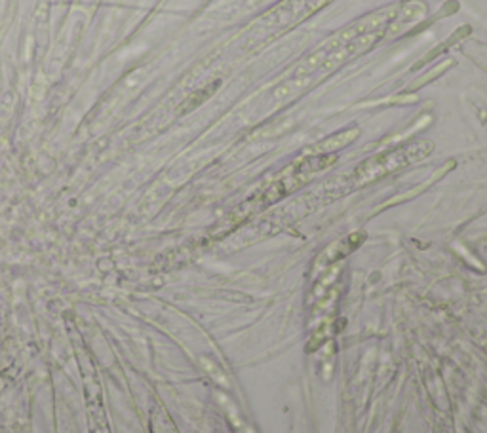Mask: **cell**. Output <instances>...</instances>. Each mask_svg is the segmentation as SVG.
Listing matches in <instances>:
<instances>
[{
	"label": "cell",
	"instance_id": "6da1fadb",
	"mask_svg": "<svg viewBox=\"0 0 487 433\" xmlns=\"http://www.w3.org/2000/svg\"><path fill=\"white\" fill-rule=\"evenodd\" d=\"M424 14L426 6L423 2H400L354 21L303 59L293 69L290 78L276 87L274 95L276 99L301 95L310 87V84H318L356 55L370 52L381 42L396 36L402 33V27L417 21Z\"/></svg>",
	"mask_w": 487,
	"mask_h": 433
},
{
	"label": "cell",
	"instance_id": "7a4b0ae2",
	"mask_svg": "<svg viewBox=\"0 0 487 433\" xmlns=\"http://www.w3.org/2000/svg\"><path fill=\"white\" fill-rule=\"evenodd\" d=\"M330 2L333 0H282L248 27L244 35V42H246V46L253 48L273 41L320 12Z\"/></svg>",
	"mask_w": 487,
	"mask_h": 433
},
{
	"label": "cell",
	"instance_id": "3957f363",
	"mask_svg": "<svg viewBox=\"0 0 487 433\" xmlns=\"http://www.w3.org/2000/svg\"><path fill=\"white\" fill-rule=\"evenodd\" d=\"M434 151V143L432 141H413V143L402 144L390 151H383L375 154V156L367 158L362 162L358 168L354 169V173L348 177L350 188H360L387 177L390 173H396L404 168H409L413 164L423 162L424 158L430 156V152Z\"/></svg>",
	"mask_w": 487,
	"mask_h": 433
},
{
	"label": "cell",
	"instance_id": "277c9868",
	"mask_svg": "<svg viewBox=\"0 0 487 433\" xmlns=\"http://www.w3.org/2000/svg\"><path fill=\"white\" fill-rule=\"evenodd\" d=\"M360 135L358 127H348L339 133H333L331 137L322 139L320 143L308 149V154H335L337 151H341L348 144H352Z\"/></svg>",
	"mask_w": 487,
	"mask_h": 433
},
{
	"label": "cell",
	"instance_id": "5b68a950",
	"mask_svg": "<svg viewBox=\"0 0 487 433\" xmlns=\"http://www.w3.org/2000/svg\"><path fill=\"white\" fill-rule=\"evenodd\" d=\"M364 237H365L364 232H354V234H350L347 240L333 243V245L325 251V255L320 260L325 259L328 260V264H330V262H333V260L341 259V257H345V255H348V253H352L354 249L358 247L360 243L364 242Z\"/></svg>",
	"mask_w": 487,
	"mask_h": 433
},
{
	"label": "cell",
	"instance_id": "8992f818",
	"mask_svg": "<svg viewBox=\"0 0 487 433\" xmlns=\"http://www.w3.org/2000/svg\"><path fill=\"white\" fill-rule=\"evenodd\" d=\"M221 86V80H215V82H211L209 86H206V87H202V90H198V92H194V93H191L189 97L181 103V107H179V110H177V114H189L191 110H194V109H198L200 105L202 103H206L211 95L215 93V90Z\"/></svg>",
	"mask_w": 487,
	"mask_h": 433
},
{
	"label": "cell",
	"instance_id": "52a82bcc",
	"mask_svg": "<svg viewBox=\"0 0 487 433\" xmlns=\"http://www.w3.org/2000/svg\"><path fill=\"white\" fill-rule=\"evenodd\" d=\"M219 403L223 407V410H225V415L229 416L232 427L236 429V433H253L251 426L240 416V410H238V407L232 403L231 399L226 397V395H219Z\"/></svg>",
	"mask_w": 487,
	"mask_h": 433
},
{
	"label": "cell",
	"instance_id": "ba28073f",
	"mask_svg": "<svg viewBox=\"0 0 487 433\" xmlns=\"http://www.w3.org/2000/svg\"><path fill=\"white\" fill-rule=\"evenodd\" d=\"M200 361H202V367L206 369V373L209 375V378H214L215 384H219V386H223L225 390H229V387H231V380L226 378V375L223 373V369H221L219 365L215 363V361H211L209 358H202Z\"/></svg>",
	"mask_w": 487,
	"mask_h": 433
},
{
	"label": "cell",
	"instance_id": "9c48e42d",
	"mask_svg": "<svg viewBox=\"0 0 487 433\" xmlns=\"http://www.w3.org/2000/svg\"><path fill=\"white\" fill-rule=\"evenodd\" d=\"M468 33H470V27H461V29H459L457 33H455V35H451V38H447L446 42H441V46H438V48H436V50H432V52H430V53H426V55H424V58H423V61L415 65L413 69H419V67H423V65L426 63V61H430V58H436V55L444 52V50H446L447 46H451L453 42H457V41H461V38H464V36L468 35Z\"/></svg>",
	"mask_w": 487,
	"mask_h": 433
},
{
	"label": "cell",
	"instance_id": "30bf717a",
	"mask_svg": "<svg viewBox=\"0 0 487 433\" xmlns=\"http://www.w3.org/2000/svg\"><path fill=\"white\" fill-rule=\"evenodd\" d=\"M451 65H453V61H449V59H447V61H444V63H441V65H438V67H436L434 70H430V73H426V76H423V78H417V80H415V82H412V84L407 86L406 92H413V90H417V87H423L424 84H429V82L432 80V78H436V76L441 75L444 70L449 69Z\"/></svg>",
	"mask_w": 487,
	"mask_h": 433
},
{
	"label": "cell",
	"instance_id": "8fae6325",
	"mask_svg": "<svg viewBox=\"0 0 487 433\" xmlns=\"http://www.w3.org/2000/svg\"><path fill=\"white\" fill-rule=\"evenodd\" d=\"M265 2H268V0H246V6L257 8V6H261V4H265Z\"/></svg>",
	"mask_w": 487,
	"mask_h": 433
}]
</instances>
